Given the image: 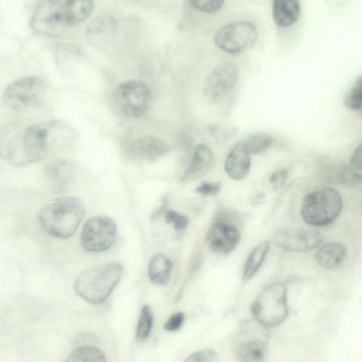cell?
<instances>
[{"instance_id": "6da1fadb", "label": "cell", "mask_w": 362, "mask_h": 362, "mask_svg": "<svg viewBox=\"0 0 362 362\" xmlns=\"http://www.w3.org/2000/svg\"><path fill=\"white\" fill-rule=\"evenodd\" d=\"M51 144L49 122L11 123L0 131V158L11 166L25 167L42 160Z\"/></svg>"}, {"instance_id": "7a4b0ae2", "label": "cell", "mask_w": 362, "mask_h": 362, "mask_svg": "<svg viewBox=\"0 0 362 362\" xmlns=\"http://www.w3.org/2000/svg\"><path fill=\"white\" fill-rule=\"evenodd\" d=\"M93 8L94 2L89 0L40 1L33 11L30 26L38 34L57 36L85 21Z\"/></svg>"}, {"instance_id": "3957f363", "label": "cell", "mask_w": 362, "mask_h": 362, "mask_svg": "<svg viewBox=\"0 0 362 362\" xmlns=\"http://www.w3.org/2000/svg\"><path fill=\"white\" fill-rule=\"evenodd\" d=\"M85 214L83 202L74 197H62L52 200L40 210L39 223L49 235L67 239L79 226Z\"/></svg>"}, {"instance_id": "277c9868", "label": "cell", "mask_w": 362, "mask_h": 362, "mask_svg": "<svg viewBox=\"0 0 362 362\" xmlns=\"http://www.w3.org/2000/svg\"><path fill=\"white\" fill-rule=\"evenodd\" d=\"M123 270L119 263L102 264L87 269L75 279L74 290L90 303H103L120 281Z\"/></svg>"}, {"instance_id": "5b68a950", "label": "cell", "mask_w": 362, "mask_h": 362, "mask_svg": "<svg viewBox=\"0 0 362 362\" xmlns=\"http://www.w3.org/2000/svg\"><path fill=\"white\" fill-rule=\"evenodd\" d=\"M342 208L343 200L340 193L332 187H324L304 197L300 215L308 225L324 226L334 221Z\"/></svg>"}, {"instance_id": "8992f818", "label": "cell", "mask_w": 362, "mask_h": 362, "mask_svg": "<svg viewBox=\"0 0 362 362\" xmlns=\"http://www.w3.org/2000/svg\"><path fill=\"white\" fill-rule=\"evenodd\" d=\"M250 310L254 320L267 328L281 324L288 315L285 285L275 282L264 286L253 300Z\"/></svg>"}, {"instance_id": "52a82bcc", "label": "cell", "mask_w": 362, "mask_h": 362, "mask_svg": "<svg viewBox=\"0 0 362 362\" xmlns=\"http://www.w3.org/2000/svg\"><path fill=\"white\" fill-rule=\"evenodd\" d=\"M112 102L118 113L126 117H139L146 112L151 105V90L142 81H126L115 89Z\"/></svg>"}, {"instance_id": "ba28073f", "label": "cell", "mask_w": 362, "mask_h": 362, "mask_svg": "<svg viewBox=\"0 0 362 362\" xmlns=\"http://www.w3.org/2000/svg\"><path fill=\"white\" fill-rule=\"evenodd\" d=\"M267 327L255 320L243 323L238 334L234 354L238 362H262L267 354Z\"/></svg>"}, {"instance_id": "9c48e42d", "label": "cell", "mask_w": 362, "mask_h": 362, "mask_svg": "<svg viewBox=\"0 0 362 362\" xmlns=\"http://www.w3.org/2000/svg\"><path fill=\"white\" fill-rule=\"evenodd\" d=\"M45 83L37 76H26L10 84L3 93V101L10 109L24 111L37 105L43 99Z\"/></svg>"}, {"instance_id": "30bf717a", "label": "cell", "mask_w": 362, "mask_h": 362, "mask_svg": "<svg viewBox=\"0 0 362 362\" xmlns=\"http://www.w3.org/2000/svg\"><path fill=\"white\" fill-rule=\"evenodd\" d=\"M258 38V30L249 21L229 23L219 29L214 42L221 50L230 54H240L251 48Z\"/></svg>"}, {"instance_id": "8fae6325", "label": "cell", "mask_w": 362, "mask_h": 362, "mask_svg": "<svg viewBox=\"0 0 362 362\" xmlns=\"http://www.w3.org/2000/svg\"><path fill=\"white\" fill-rule=\"evenodd\" d=\"M116 236L115 221L106 216H96L89 218L83 225L81 243L88 252H102L112 246Z\"/></svg>"}, {"instance_id": "7c38bea8", "label": "cell", "mask_w": 362, "mask_h": 362, "mask_svg": "<svg viewBox=\"0 0 362 362\" xmlns=\"http://www.w3.org/2000/svg\"><path fill=\"white\" fill-rule=\"evenodd\" d=\"M238 76V69L234 64L228 62L218 64L205 80L203 88L205 97L212 103L221 100L233 90Z\"/></svg>"}, {"instance_id": "4fadbf2b", "label": "cell", "mask_w": 362, "mask_h": 362, "mask_svg": "<svg viewBox=\"0 0 362 362\" xmlns=\"http://www.w3.org/2000/svg\"><path fill=\"white\" fill-rule=\"evenodd\" d=\"M274 243L290 252H305L317 247L322 241V234L315 230L281 228L274 234Z\"/></svg>"}, {"instance_id": "5bb4252c", "label": "cell", "mask_w": 362, "mask_h": 362, "mask_svg": "<svg viewBox=\"0 0 362 362\" xmlns=\"http://www.w3.org/2000/svg\"><path fill=\"white\" fill-rule=\"evenodd\" d=\"M206 239L211 250L216 253L228 255L238 244L240 233L235 226L220 216L215 218Z\"/></svg>"}, {"instance_id": "9a60e30c", "label": "cell", "mask_w": 362, "mask_h": 362, "mask_svg": "<svg viewBox=\"0 0 362 362\" xmlns=\"http://www.w3.org/2000/svg\"><path fill=\"white\" fill-rule=\"evenodd\" d=\"M170 147L156 136H144L132 141L127 147L129 156L134 159L154 161L168 152Z\"/></svg>"}, {"instance_id": "2e32d148", "label": "cell", "mask_w": 362, "mask_h": 362, "mask_svg": "<svg viewBox=\"0 0 362 362\" xmlns=\"http://www.w3.org/2000/svg\"><path fill=\"white\" fill-rule=\"evenodd\" d=\"M250 166V153L243 142H240L235 145L228 154L224 163V170L231 179L240 180L247 175Z\"/></svg>"}, {"instance_id": "e0dca14e", "label": "cell", "mask_w": 362, "mask_h": 362, "mask_svg": "<svg viewBox=\"0 0 362 362\" xmlns=\"http://www.w3.org/2000/svg\"><path fill=\"white\" fill-rule=\"evenodd\" d=\"M214 156L211 150L205 144L196 146L189 163L182 177V181L197 179L206 174L212 168Z\"/></svg>"}, {"instance_id": "ac0fdd59", "label": "cell", "mask_w": 362, "mask_h": 362, "mask_svg": "<svg viewBox=\"0 0 362 362\" xmlns=\"http://www.w3.org/2000/svg\"><path fill=\"white\" fill-rule=\"evenodd\" d=\"M347 255L344 245L329 242L320 246L315 253L316 263L327 270L336 269L341 266Z\"/></svg>"}, {"instance_id": "d6986e66", "label": "cell", "mask_w": 362, "mask_h": 362, "mask_svg": "<svg viewBox=\"0 0 362 362\" xmlns=\"http://www.w3.org/2000/svg\"><path fill=\"white\" fill-rule=\"evenodd\" d=\"M45 173L51 188L56 192H62L73 179L74 167L69 161L57 160L47 165Z\"/></svg>"}, {"instance_id": "ffe728a7", "label": "cell", "mask_w": 362, "mask_h": 362, "mask_svg": "<svg viewBox=\"0 0 362 362\" xmlns=\"http://www.w3.org/2000/svg\"><path fill=\"white\" fill-rule=\"evenodd\" d=\"M300 14L298 1L274 0L272 3V16L280 27H289L294 24Z\"/></svg>"}, {"instance_id": "44dd1931", "label": "cell", "mask_w": 362, "mask_h": 362, "mask_svg": "<svg viewBox=\"0 0 362 362\" xmlns=\"http://www.w3.org/2000/svg\"><path fill=\"white\" fill-rule=\"evenodd\" d=\"M173 267V262L164 255H154L148 265L150 280L156 285H165L170 279Z\"/></svg>"}, {"instance_id": "7402d4cb", "label": "cell", "mask_w": 362, "mask_h": 362, "mask_svg": "<svg viewBox=\"0 0 362 362\" xmlns=\"http://www.w3.org/2000/svg\"><path fill=\"white\" fill-rule=\"evenodd\" d=\"M270 247L267 240L259 243L249 254L244 267L243 280L246 281L251 279L259 269Z\"/></svg>"}, {"instance_id": "603a6c76", "label": "cell", "mask_w": 362, "mask_h": 362, "mask_svg": "<svg viewBox=\"0 0 362 362\" xmlns=\"http://www.w3.org/2000/svg\"><path fill=\"white\" fill-rule=\"evenodd\" d=\"M65 362H107L103 352L92 346H82L74 349Z\"/></svg>"}, {"instance_id": "cb8c5ba5", "label": "cell", "mask_w": 362, "mask_h": 362, "mask_svg": "<svg viewBox=\"0 0 362 362\" xmlns=\"http://www.w3.org/2000/svg\"><path fill=\"white\" fill-rule=\"evenodd\" d=\"M272 142L273 138L270 135L255 133L248 136L243 144L250 154H259L266 151Z\"/></svg>"}, {"instance_id": "d4e9b609", "label": "cell", "mask_w": 362, "mask_h": 362, "mask_svg": "<svg viewBox=\"0 0 362 362\" xmlns=\"http://www.w3.org/2000/svg\"><path fill=\"white\" fill-rule=\"evenodd\" d=\"M153 315L151 307L145 305L142 307L139 317L136 329V339L144 341L148 338L153 327Z\"/></svg>"}, {"instance_id": "484cf974", "label": "cell", "mask_w": 362, "mask_h": 362, "mask_svg": "<svg viewBox=\"0 0 362 362\" xmlns=\"http://www.w3.org/2000/svg\"><path fill=\"white\" fill-rule=\"evenodd\" d=\"M361 76H359L344 99V105L353 110H361Z\"/></svg>"}, {"instance_id": "4316f807", "label": "cell", "mask_w": 362, "mask_h": 362, "mask_svg": "<svg viewBox=\"0 0 362 362\" xmlns=\"http://www.w3.org/2000/svg\"><path fill=\"white\" fill-rule=\"evenodd\" d=\"M222 0H192L190 4L195 9L202 12L214 13L220 10L223 5Z\"/></svg>"}, {"instance_id": "83f0119b", "label": "cell", "mask_w": 362, "mask_h": 362, "mask_svg": "<svg viewBox=\"0 0 362 362\" xmlns=\"http://www.w3.org/2000/svg\"><path fill=\"white\" fill-rule=\"evenodd\" d=\"M216 352L211 349L198 351L190 355L184 362H218Z\"/></svg>"}, {"instance_id": "f1b7e54d", "label": "cell", "mask_w": 362, "mask_h": 362, "mask_svg": "<svg viewBox=\"0 0 362 362\" xmlns=\"http://www.w3.org/2000/svg\"><path fill=\"white\" fill-rule=\"evenodd\" d=\"M165 220L168 223H173L176 230H182L186 228L189 219L186 216L178 214L173 210H168L165 212Z\"/></svg>"}, {"instance_id": "f546056e", "label": "cell", "mask_w": 362, "mask_h": 362, "mask_svg": "<svg viewBox=\"0 0 362 362\" xmlns=\"http://www.w3.org/2000/svg\"><path fill=\"white\" fill-rule=\"evenodd\" d=\"M185 321V314L177 312L172 314L165 322L163 327L165 330L173 332L179 329Z\"/></svg>"}, {"instance_id": "4dcf8cb0", "label": "cell", "mask_w": 362, "mask_h": 362, "mask_svg": "<svg viewBox=\"0 0 362 362\" xmlns=\"http://www.w3.org/2000/svg\"><path fill=\"white\" fill-rule=\"evenodd\" d=\"M288 171L285 169L277 170L273 173L269 177V184L275 189L284 186L288 177Z\"/></svg>"}, {"instance_id": "1f68e13d", "label": "cell", "mask_w": 362, "mask_h": 362, "mask_svg": "<svg viewBox=\"0 0 362 362\" xmlns=\"http://www.w3.org/2000/svg\"><path fill=\"white\" fill-rule=\"evenodd\" d=\"M221 189L220 182H202L195 191L203 195H216Z\"/></svg>"}, {"instance_id": "d6a6232c", "label": "cell", "mask_w": 362, "mask_h": 362, "mask_svg": "<svg viewBox=\"0 0 362 362\" xmlns=\"http://www.w3.org/2000/svg\"><path fill=\"white\" fill-rule=\"evenodd\" d=\"M350 165L351 168L361 172L362 168V153H361V145L354 150L350 158Z\"/></svg>"}]
</instances>
